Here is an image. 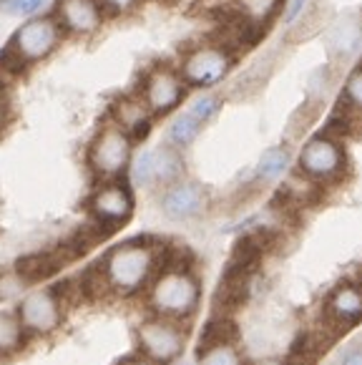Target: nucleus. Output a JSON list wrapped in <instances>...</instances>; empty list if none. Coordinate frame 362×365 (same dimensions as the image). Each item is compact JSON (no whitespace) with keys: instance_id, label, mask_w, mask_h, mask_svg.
<instances>
[{"instance_id":"obj_26","label":"nucleus","mask_w":362,"mask_h":365,"mask_svg":"<svg viewBox=\"0 0 362 365\" xmlns=\"http://www.w3.org/2000/svg\"><path fill=\"white\" fill-rule=\"evenodd\" d=\"M345 98L352 106L362 108V68L350 76V81H347V86H345Z\"/></svg>"},{"instance_id":"obj_28","label":"nucleus","mask_w":362,"mask_h":365,"mask_svg":"<svg viewBox=\"0 0 362 365\" xmlns=\"http://www.w3.org/2000/svg\"><path fill=\"white\" fill-rule=\"evenodd\" d=\"M8 118H11V101L6 93V81H0V131L6 129Z\"/></svg>"},{"instance_id":"obj_4","label":"nucleus","mask_w":362,"mask_h":365,"mask_svg":"<svg viewBox=\"0 0 362 365\" xmlns=\"http://www.w3.org/2000/svg\"><path fill=\"white\" fill-rule=\"evenodd\" d=\"M131 159H133L131 136L118 129L113 121L103 124L93 134L88 151H86L88 169L98 182H118L128 172V167H131Z\"/></svg>"},{"instance_id":"obj_19","label":"nucleus","mask_w":362,"mask_h":365,"mask_svg":"<svg viewBox=\"0 0 362 365\" xmlns=\"http://www.w3.org/2000/svg\"><path fill=\"white\" fill-rule=\"evenodd\" d=\"M289 169V151L284 146H272L257 161V179L259 182H274Z\"/></svg>"},{"instance_id":"obj_31","label":"nucleus","mask_w":362,"mask_h":365,"mask_svg":"<svg viewBox=\"0 0 362 365\" xmlns=\"http://www.w3.org/2000/svg\"><path fill=\"white\" fill-rule=\"evenodd\" d=\"M257 365H284L282 360H277V358H267V360H259Z\"/></svg>"},{"instance_id":"obj_27","label":"nucleus","mask_w":362,"mask_h":365,"mask_svg":"<svg viewBox=\"0 0 362 365\" xmlns=\"http://www.w3.org/2000/svg\"><path fill=\"white\" fill-rule=\"evenodd\" d=\"M307 8V0H287V11H284V23L292 26V23L299 21V16L304 13Z\"/></svg>"},{"instance_id":"obj_6","label":"nucleus","mask_w":362,"mask_h":365,"mask_svg":"<svg viewBox=\"0 0 362 365\" xmlns=\"http://www.w3.org/2000/svg\"><path fill=\"white\" fill-rule=\"evenodd\" d=\"M26 335L46 338L53 335L63 322V302L56 287H36L21 297L16 310Z\"/></svg>"},{"instance_id":"obj_30","label":"nucleus","mask_w":362,"mask_h":365,"mask_svg":"<svg viewBox=\"0 0 362 365\" xmlns=\"http://www.w3.org/2000/svg\"><path fill=\"white\" fill-rule=\"evenodd\" d=\"M118 365H156V363H151V360H149V358H144V355H133V358L121 360Z\"/></svg>"},{"instance_id":"obj_17","label":"nucleus","mask_w":362,"mask_h":365,"mask_svg":"<svg viewBox=\"0 0 362 365\" xmlns=\"http://www.w3.org/2000/svg\"><path fill=\"white\" fill-rule=\"evenodd\" d=\"M28 335L18 320L16 310H0V358L18 355L26 345Z\"/></svg>"},{"instance_id":"obj_11","label":"nucleus","mask_w":362,"mask_h":365,"mask_svg":"<svg viewBox=\"0 0 362 365\" xmlns=\"http://www.w3.org/2000/svg\"><path fill=\"white\" fill-rule=\"evenodd\" d=\"M53 18L63 36L73 38L96 36L106 23V13L98 0H56Z\"/></svg>"},{"instance_id":"obj_23","label":"nucleus","mask_w":362,"mask_h":365,"mask_svg":"<svg viewBox=\"0 0 362 365\" xmlns=\"http://www.w3.org/2000/svg\"><path fill=\"white\" fill-rule=\"evenodd\" d=\"M219 108H222V98H217V96H199L197 101L192 103L189 113H192V116L197 118L199 124L204 126L207 121H212V118L217 116Z\"/></svg>"},{"instance_id":"obj_12","label":"nucleus","mask_w":362,"mask_h":365,"mask_svg":"<svg viewBox=\"0 0 362 365\" xmlns=\"http://www.w3.org/2000/svg\"><path fill=\"white\" fill-rule=\"evenodd\" d=\"M161 212H164L169 220L174 222H187L199 217L209 205V194L202 184L197 182H187V179H181V182L171 184L161 192Z\"/></svg>"},{"instance_id":"obj_20","label":"nucleus","mask_w":362,"mask_h":365,"mask_svg":"<svg viewBox=\"0 0 362 365\" xmlns=\"http://www.w3.org/2000/svg\"><path fill=\"white\" fill-rule=\"evenodd\" d=\"M277 8H279V0H237L239 18L244 23H249V26H254L257 31L274 18Z\"/></svg>"},{"instance_id":"obj_9","label":"nucleus","mask_w":362,"mask_h":365,"mask_svg":"<svg viewBox=\"0 0 362 365\" xmlns=\"http://www.w3.org/2000/svg\"><path fill=\"white\" fill-rule=\"evenodd\" d=\"M139 96L149 106L151 116H166L187 98V83L179 71L169 68V66H156L144 76Z\"/></svg>"},{"instance_id":"obj_7","label":"nucleus","mask_w":362,"mask_h":365,"mask_svg":"<svg viewBox=\"0 0 362 365\" xmlns=\"http://www.w3.org/2000/svg\"><path fill=\"white\" fill-rule=\"evenodd\" d=\"M133 192L128 184L118 182H101L88 199L90 222H96L106 232H113L123 227L133 217Z\"/></svg>"},{"instance_id":"obj_14","label":"nucleus","mask_w":362,"mask_h":365,"mask_svg":"<svg viewBox=\"0 0 362 365\" xmlns=\"http://www.w3.org/2000/svg\"><path fill=\"white\" fill-rule=\"evenodd\" d=\"M151 179H154V187H164V189L181 182V179H184V159H181V151L169 144L151 149Z\"/></svg>"},{"instance_id":"obj_13","label":"nucleus","mask_w":362,"mask_h":365,"mask_svg":"<svg viewBox=\"0 0 362 365\" xmlns=\"http://www.w3.org/2000/svg\"><path fill=\"white\" fill-rule=\"evenodd\" d=\"M111 121L121 131H126L131 141H141L151 131L154 116L141 96H118L111 103Z\"/></svg>"},{"instance_id":"obj_21","label":"nucleus","mask_w":362,"mask_h":365,"mask_svg":"<svg viewBox=\"0 0 362 365\" xmlns=\"http://www.w3.org/2000/svg\"><path fill=\"white\" fill-rule=\"evenodd\" d=\"M234 340H237L234 320L229 315H214L207 322V328H204L199 348H207V345H217V343H234Z\"/></svg>"},{"instance_id":"obj_1","label":"nucleus","mask_w":362,"mask_h":365,"mask_svg":"<svg viewBox=\"0 0 362 365\" xmlns=\"http://www.w3.org/2000/svg\"><path fill=\"white\" fill-rule=\"evenodd\" d=\"M161 245L156 240H128L111 247L101 257V262L88 272V279L98 282V290L116 297H133L161 269Z\"/></svg>"},{"instance_id":"obj_10","label":"nucleus","mask_w":362,"mask_h":365,"mask_svg":"<svg viewBox=\"0 0 362 365\" xmlns=\"http://www.w3.org/2000/svg\"><path fill=\"white\" fill-rule=\"evenodd\" d=\"M342 164H345V154L340 144L325 134L312 136L299 151V174H304L312 182L335 179L342 172Z\"/></svg>"},{"instance_id":"obj_2","label":"nucleus","mask_w":362,"mask_h":365,"mask_svg":"<svg viewBox=\"0 0 362 365\" xmlns=\"http://www.w3.org/2000/svg\"><path fill=\"white\" fill-rule=\"evenodd\" d=\"M63 38V31H61L53 16L26 18V23L13 33L6 51L0 56V71H6L8 76L23 73L31 66L53 56Z\"/></svg>"},{"instance_id":"obj_24","label":"nucleus","mask_w":362,"mask_h":365,"mask_svg":"<svg viewBox=\"0 0 362 365\" xmlns=\"http://www.w3.org/2000/svg\"><path fill=\"white\" fill-rule=\"evenodd\" d=\"M48 6V0H6L3 8L11 16H21V18H33Z\"/></svg>"},{"instance_id":"obj_3","label":"nucleus","mask_w":362,"mask_h":365,"mask_svg":"<svg viewBox=\"0 0 362 365\" xmlns=\"http://www.w3.org/2000/svg\"><path fill=\"white\" fill-rule=\"evenodd\" d=\"M202 300V285L192 269L164 267L149 285V307L154 315L184 322L194 317Z\"/></svg>"},{"instance_id":"obj_15","label":"nucleus","mask_w":362,"mask_h":365,"mask_svg":"<svg viewBox=\"0 0 362 365\" xmlns=\"http://www.w3.org/2000/svg\"><path fill=\"white\" fill-rule=\"evenodd\" d=\"M327 315L347 328V325H355V322L362 320V292L360 287L352 285H342L337 287L330 295V302H327Z\"/></svg>"},{"instance_id":"obj_22","label":"nucleus","mask_w":362,"mask_h":365,"mask_svg":"<svg viewBox=\"0 0 362 365\" xmlns=\"http://www.w3.org/2000/svg\"><path fill=\"white\" fill-rule=\"evenodd\" d=\"M197 365H244V358L234 343H217L199 348Z\"/></svg>"},{"instance_id":"obj_5","label":"nucleus","mask_w":362,"mask_h":365,"mask_svg":"<svg viewBox=\"0 0 362 365\" xmlns=\"http://www.w3.org/2000/svg\"><path fill=\"white\" fill-rule=\"evenodd\" d=\"M136 348L156 365H171L187 350V330L181 322L166 317H146L136 328Z\"/></svg>"},{"instance_id":"obj_25","label":"nucleus","mask_w":362,"mask_h":365,"mask_svg":"<svg viewBox=\"0 0 362 365\" xmlns=\"http://www.w3.org/2000/svg\"><path fill=\"white\" fill-rule=\"evenodd\" d=\"M108 18H118V16H126V13L136 11L141 0H98Z\"/></svg>"},{"instance_id":"obj_29","label":"nucleus","mask_w":362,"mask_h":365,"mask_svg":"<svg viewBox=\"0 0 362 365\" xmlns=\"http://www.w3.org/2000/svg\"><path fill=\"white\" fill-rule=\"evenodd\" d=\"M342 365H362V350H350L342 358Z\"/></svg>"},{"instance_id":"obj_18","label":"nucleus","mask_w":362,"mask_h":365,"mask_svg":"<svg viewBox=\"0 0 362 365\" xmlns=\"http://www.w3.org/2000/svg\"><path fill=\"white\" fill-rule=\"evenodd\" d=\"M199 134H202V124L187 111V113H181V116H176L169 124V129H166V144L179 151L189 149V146L199 139Z\"/></svg>"},{"instance_id":"obj_16","label":"nucleus","mask_w":362,"mask_h":365,"mask_svg":"<svg viewBox=\"0 0 362 365\" xmlns=\"http://www.w3.org/2000/svg\"><path fill=\"white\" fill-rule=\"evenodd\" d=\"M362 38V21L355 16H345L330 28L327 36V48L337 58H347L350 53H355V48L360 46Z\"/></svg>"},{"instance_id":"obj_8","label":"nucleus","mask_w":362,"mask_h":365,"mask_svg":"<svg viewBox=\"0 0 362 365\" xmlns=\"http://www.w3.org/2000/svg\"><path fill=\"white\" fill-rule=\"evenodd\" d=\"M232 71V53L224 46H199L192 53H187L184 63H181V78L187 86L197 88H212L222 83Z\"/></svg>"}]
</instances>
